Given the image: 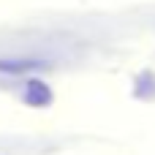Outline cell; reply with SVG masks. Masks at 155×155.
Returning <instances> with one entry per match:
<instances>
[{
	"instance_id": "obj_1",
	"label": "cell",
	"mask_w": 155,
	"mask_h": 155,
	"mask_svg": "<svg viewBox=\"0 0 155 155\" xmlns=\"http://www.w3.org/2000/svg\"><path fill=\"white\" fill-rule=\"evenodd\" d=\"M30 68H41V63H19V60H0V71L5 74H25Z\"/></svg>"
}]
</instances>
